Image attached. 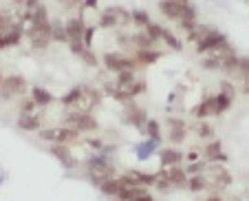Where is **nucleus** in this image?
Instances as JSON below:
<instances>
[{"mask_svg": "<svg viewBox=\"0 0 249 201\" xmlns=\"http://www.w3.org/2000/svg\"><path fill=\"white\" fill-rule=\"evenodd\" d=\"M86 170H89V177H90V181H93L95 186H99V183H104V181H108V179L117 177V170H115V166L110 164V159L104 157V155L90 157L89 161H86Z\"/></svg>", "mask_w": 249, "mask_h": 201, "instance_id": "obj_1", "label": "nucleus"}, {"mask_svg": "<svg viewBox=\"0 0 249 201\" xmlns=\"http://www.w3.org/2000/svg\"><path fill=\"white\" fill-rule=\"evenodd\" d=\"M132 22V14L126 9V7H119L113 5L108 9H104L102 16H99V29H115V27H124V24H130Z\"/></svg>", "mask_w": 249, "mask_h": 201, "instance_id": "obj_2", "label": "nucleus"}, {"mask_svg": "<svg viewBox=\"0 0 249 201\" xmlns=\"http://www.w3.org/2000/svg\"><path fill=\"white\" fill-rule=\"evenodd\" d=\"M64 126L75 128L80 133H95L99 128V122L95 120L90 113L84 111H75V108H69L64 115Z\"/></svg>", "mask_w": 249, "mask_h": 201, "instance_id": "obj_3", "label": "nucleus"}, {"mask_svg": "<svg viewBox=\"0 0 249 201\" xmlns=\"http://www.w3.org/2000/svg\"><path fill=\"white\" fill-rule=\"evenodd\" d=\"M38 135H40V140L49 141V144H69L71 146L80 140V131H75V128H71V126L40 128Z\"/></svg>", "mask_w": 249, "mask_h": 201, "instance_id": "obj_4", "label": "nucleus"}, {"mask_svg": "<svg viewBox=\"0 0 249 201\" xmlns=\"http://www.w3.org/2000/svg\"><path fill=\"white\" fill-rule=\"evenodd\" d=\"M24 36L29 38V42H31L33 49L42 51V49H47L49 44L53 42V38H51V22H47V24H27Z\"/></svg>", "mask_w": 249, "mask_h": 201, "instance_id": "obj_5", "label": "nucleus"}, {"mask_svg": "<svg viewBox=\"0 0 249 201\" xmlns=\"http://www.w3.org/2000/svg\"><path fill=\"white\" fill-rule=\"evenodd\" d=\"M102 62H104V66H106L108 71H113V73L128 71V69H130V71L139 69V66H137V62H135V58L128 56V53H122V51H108V53H104Z\"/></svg>", "mask_w": 249, "mask_h": 201, "instance_id": "obj_6", "label": "nucleus"}, {"mask_svg": "<svg viewBox=\"0 0 249 201\" xmlns=\"http://www.w3.org/2000/svg\"><path fill=\"white\" fill-rule=\"evenodd\" d=\"M29 84L22 75H7L2 78V84H0V98L2 100H14V98H22L27 93Z\"/></svg>", "mask_w": 249, "mask_h": 201, "instance_id": "obj_7", "label": "nucleus"}, {"mask_svg": "<svg viewBox=\"0 0 249 201\" xmlns=\"http://www.w3.org/2000/svg\"><path fill=\"white\" fill-rule=\"evenodd\" d=\"M122 120H124L126 124H130V126H135L137 131L143 133V126H146V122H148V113H146V108L137 106V104L130 100V102L124 104V115H122Z\"/></svg>", "mask_w": 249, "mask_h": 201, "instance_id": "obj_8", "label": "nucleus"}, {"mask_svg": "<svg viewBox=\"0 0 249 201\" xmlns=\"http://www.w3.org/2000/svg\"><path fill=\"white\" fill-rule=\"evenodd\" d=\"M102 104V93L93 86H82V93H80V100L73 108L75 111H84V113H90V108L99 106Z\"/></svg>", "mask_w": 249, "mask_h": 201, "instance_id": "obj_9", "label": "nucleus"}, {"mask_svg": "<svg viewBox=\"0 0 249 201\" xmlns=\"http://www.w3.org/2000/svg\"><path fill=\"white\" fill-rule=\"evenodd\" d=\"M225 40H227V36H225V33H223V31H218V29H214V31H212V33H207V36L203 38L201 42H196V44H194V47H196V53H198V56H205L207 51H212V49H214V47H218V44H221V42H225Z\"/></svg>", "mask_w": 249, "mask_h": 201, "instance_id": "obj_10", "label": "nucleus"}, {"mask_svg": "<svg viewBox=\"0 0 249 201\" xmlns=\"http://www.w3.org/2000/svg\"><path fill=\"white\" fill-rule=\"evenodd\" d=\"M24 29H27V27H24V20L18 18V22L11 27V31L0 38V51H2V49H9V47L20 44V40H22V36H24Z\"/></svg>", "mask_w": 249, "mask_h": 201, "instance_id": "obj_11", "label": "nucleus"}, {"mask_svg": "<svg viewBox=\"0 0 249 201\" xmlns=\"http://www.w3.org/2000/svg\"><path fill=\"white\" fill-rule=\"evenodd\" d=\"M161 175L172 183V188H188V173L181 166H168L161 168Z\"/></svg>", "mask_w": 249, "mask_h": 201, "instance_id": "obj_12", "label": "nucleus"}, {"mask_svg": "<svg viewBox=\"0 0 249 201\" xmlns=\"http://www.w3.org/2000/svg\"><path fill=\"white\" fill-rule=\"evenodd\" d=\"M168 126H170V135L168 140L172 144H181L188 135V124L181 120V117H168Z\"/></svg>", "mask_w": 249, "mask_h": 201, "instance_id": "obj_13", "label": "nucleus"}, {"mask_svg": "<svg viewBox=\"0 0 249 201\" xmlns=\"http://www.w3.org/2000/svg\"><path fill=\"white\" fill-rule=\"evenodd\" d=\"M64 27H66V33H69V42L71 40H82V38H84L86 22L82 16H71L69 20H64Z\"/></svg>", "mask_w": 249, "mask_h": 201, "instance_id": "obj_14", "label": "nucleus"}, {"mask_svg": "<svg viewBox=\"0 0 249 201\" xmlns=\"http://www.w3.org/2000/svg\"><path fill=\"white\" fill-rule=\"evenodd\" d=\"M49 153H51L55 159H60V164L64 166V168H71V166L75 164V161H73V153H71V146L69 144H51V146H49Z\"/></svg>", "mask_w": 249, "mask_h": 201, "instance_id": "obj_15", "label": "nucleus"}, {"mask_svg": "<svg viewBox=\"0 0 249 201\" xmlns=\"http://www.w3.org/2000/svg\"><path fill=\"white\" fill-rule=\"evenodd\" d=\"M132 58H135V62H137V66H150V64H155V62H159V58H161V51H157V49H139V51H135V53H130Z\"/></svg>", "mask_w": 249, "mask_h": 201, "instance_id": "obj_16", "label": "nucleus"}, {"mask_svg": "<svg viewBox=\"0 0 249 201\" xmlns=\"http://www.w3.org/2000/svg\"><path fill=\"white\" fill-rule=\"evenodd\" d=\"M159 161H161V168H168V166H179L183 161V153L177 148H159Z\"/></svg>", "mask_w": 249, "mask_h": 201, "instance_id": "obj_17", "label": "nucleus"}, {"mask_svg": "<svg viewBox=\"0 0 249 201\" xmlns=\"http://www.w3.org/2000/svg\"><path fill=\"white\" fill-rule=\"evenodd\" d=\"M157 150H159V144H157L155 140H150V137H146L141 144L135 146V155H137V159H139V161H148V159H150Z\"/></svg>", "mask_w": 249, "mask_h": 201, "instance_id": "obj_18", "label": "nucleus"}, {"mask_svg": "<svg viewBox=\"0 0 249 201\" xmlns=\"http://www.w3.org/2000/svg\"><path fill=\"white\" fill-rule=\"evenodd\" d=\"M212 177H210V186L212 188H227L231 186V175L227 173L221 166H212Z\"/></svg>", "mask_w": 249, "mask_h": 201, "instance_id": "obj_19", "label": "nucleus"}, {"mask_svg": "<svg viewBox=\"0 0 249 201\" xmlns=\"http://www.w3.org/2000/svg\"><path fill=\"white\" fill-rule=\"evenodd\" d=\"M18 128L20 131H27V133L40 131V117L33 115V113H20L18 115Z\"/></svg>", "mask_w": 249, "mask_h": 201, "instance_id": "obj_20", "label": "nucleus"}, {"mask_svg": "<svg viewBox=\"0 0 249 201\" xmlns=\"http://www.w3.org/2000/svg\"><path fill=\"white\" fill-rule=\"evenodd\" d=\"M223 144L218 140H214L212 141V144H207L205 146V150H203V153H205V159L207 161H221V164H225L227 161V155L223 153Z\"/></svg>", "mask_w": 249, "mask_h": 201, "instance_id": "obj_21", "label": "nucleus"}, {"mask_svg": "<svg viewBox=\"0 0 249 201\" xmlns=\"http://www.w3.org/2000/svg\"><path fill=\"white\" fill-rule=\"evenodd\" d=\"M192 115L196 117V120H205V117L216 115V108H214V95H212V98H205V100H203V102L192 111Z\"/></svg>", "mask_w": 249, "mask_h": 201, "instance_id": "obj_22", "label": "nucleus"}, {"mask_svg": "<svg viewBox=\"0 0 249 201\" xmlns=\"http://www.w3.org/2000/svg\"><path fill=\"white\" fill-rule=\"evenodd\" d=\"M185 7H179V5H174L172 0H159V11L165 16V18L170 20H179L181 14H183Z\"/></svg>", "mask_w": 249, "mask_h": 201, "instance_id": "obj_23", "label": "nucleus"}, {"mask_svg": "<svg viewBox=\"0 0 249 201\" xmlns=\"http://www.w3.org/2000/svg\"><path fill=\"white\" fill-rule=\"evenodd\" d=\"M31 100L38 104V106H49L55 98H53V93L51 91H47L44 86H33L31 89Z\"/></svg>", "mask_w": 249, "mask_h": 201, "instance_id": "obj_24", "label": "nucleus"}, {"mask_svg": "<svg viewBox=\"0 0 249 201\" xmlns=\"http://www.w3.org/2000/svg\"><path fill=\"white\" fill-rule=\"evenodd\" d=\"M150 192L146 190V186H130V188H124L119 192L117 199L119 201H130V199H141V197H148Z\"/></svg>", "mask_w": 249, "mask_h": 201, "instance_id": "obj_25", "label": "nucleus"}, {"mask_svg": "<svg viewBox=\"0 0 249 201\" xmlns=\"http://www.w3.org/2000/svg\"><path fill=\"white\" fill-rule=\"evenodd\" d=\"M146 89H148V84H146V80H132L130 84H126L124 89H119L124 95H128V98H137V95H141V93H146Z\"/></svg>", "mask_w": 249, "mask_h": 201, "instance_id": "obj_26", "label": "nucleus"}, {"mask_svg": "<svg viewBox=\"0 0 249 201\" xmlns=\"http://www.w3.org/2000/svg\"><path fill=\"white\" fill-rule=\"evenodd\" d=\"M155 44L157 42L143 29H141L139 33H132V47H135V51H139V49H155Z\"/></svg>", "mask_w": 249, "mask_h": 201, "instance_id": "obj_27", "label": "nucleus"}, {"mask_svg": "<svg viewBox=\"0 0 249 201\" xmlns=\"http://www.w3.org/2000/svg\"><path fill=\"white\" fill-rule=\"evenodd\" d=\"M97 188L102 190V195H106V197H119V192L124 190V186H122V181H119V177H113V179H108V181L99 183Z\"/></svg>", "mask_w": 249, "mask_h": 201, "instance_id": "obj_28", "label": "nucleus"}, {"mask_svg": "<svg viewBox=\"0 0 249 201\" xmlns=\"http://www.w3.org/2000/svg\"><path fill=\"white\" fill-rule=\"evenodd\" d=\"M51 38L55 42H62V44H69V33H66V27L62 20H51Z\"/></svg>", "mask_w": 249, "mask_h": 201, "instance_id": "obj_29", "label": "nucleus"}, {"mask_svg": "<svg viewBox=\"0 0 249 201\" xmlns=\"http://www.w3.org/2000/svg\"><path fill=\"white\" fill-rule=\"evenodd\" d=\"M188 188L192 192H203L210 188V179L205 177V175H188Z\"/></svg>", "mask_w": 249, "mask_h": 201, "instance_id": "obj_30", "label": "nucleus"}, {"mask_svg": "<svg viewBox=\"0 0 249 201\" xmlns=\"http://www.w3.org/2000/svg\"><path fill=\"white\" fill-rule=\"evenodd\" d=\"M214 29H216V27H212V24H201V22H196V27H194L192 31L188 33V40H190L192 44H196V42H201V40L207 36V33L214 31Z\"/></svg>", "mask_w": 249, "mask_h": 201, "instance_id": "obj_31", "label": "nucleus"}, {"mask_svg": "<svg viewBox=\"0 0 249 201\" xmlns=\"http://www.w3.org/2000/svg\"><path fill=\"white\" fill-rule=\"evenodd\" d=\"M18 22V18L16 16H11V11L7 9H0V38L5 36V33L11 31V27Z\"/></svg>", "mask_w": 249, "mask_h": 201, "instance_id": "obj_32", "label": "nucleus"}, {"mask_svg": "<svg viewBox=\"0 0 249 201\" xmlns=\"http://www.w3.org/2000/svg\"><path fill=\"white\" fill-rule=\"evenodd\" d=\"M143 133H146L150 140H155L157 144H161V140H163V135H161V124L157 122V120H148L146 126H143Z\"/></svg>", "mask_w": 249, "mask_h": 201, "instance_id": "obj_33", "label": "nucleus"}, {"mask_svg": "<svg viewBox=\"0 0 249 201\" xmlns=\"http://www.w3.org/2000/svg\"><path fill=\"white\" fill-rule=\"evenodd\" d=\"M161 42H165L170 49H172V51H181V49H183V44H181L179 38L174 36L170 29H165V27H163V31H161Z\"/></svg>", "mask_w": 249, "mask_h": 201, "instance_id": "obj_34", "label": "nucleus"}, {"mask_svg": "<svg viewBox=\"0 0 249 201\" xmlns=\"http://www.w3.org/2000/svg\"><path fill=\"white\" fill-rule=\"evenodd\" d=\"M130 175L141 183V186H155L159 173H141V170H130Z\"/></svg>", "mask_w": 249, "mask_h": 201, "instance_id": "obj_35", "label": "nucleus"}, {"mask_svg": "<svg viewBox=\"0 0 249 201\" xmlns=\"http://www.w3.org/2000/svg\"><path fill=\"white\" fill-rule=\"evenodd\" d=\"M80 93H82V86H73L71 91H66L64 95H62V100L60 102L64 104L66 108H73L77 104V100H80Z\"/></svg>", "mask_w": 249, "mask_h": 201, "instance_id": "obj_36", "label": "nucleus"}, {"mask_svg": "<svg viewBox=\"0 0 249 201\" xmlns=\"http://www.w3.org/2000/svg\"><path fill=\"white\" fill-rule=\"evenodd\" d=\"M231 102H234V100H231L230 95H225V93L214 95V108H216V115H223V113L231 106Z\"/></svg>", "mask_w": 249, "mask_h": 201, "instance_id": "obj_37", "label": "nucleus"}, {"mask_svg": "<svg viewBox=\"0 0 249 201\" xmlns=\"http://www.w3.org/2000/svg\"><path fill=\"white\" fill-rule=\"evenodd\" d=\"M132 14V22L137 24V27H141V29H146L148 24L152 22V18H150V14H148L146 9H132L130 11Z\"/></svg>", "mask_w": 249, "mask_h": 201, "instance_id": "obj_38", "label": "nucleus"}, {"mask_svg": "<svg viewBox=\"0 0 249 201\" xmlns=\"http://www.w3.org/2000/svg\"><path fill=\"white\" fill-rule=\"evenodd\" d=\"M135 78H137L135 71H130V69H128V71H119V73H117V80H115V86H117V89H124V86L130 84Z\"/></svg>", "mask_w": 249, "mask_h": 201, "instance_id": "obj_39", "label": "nucleus"}, {"mask_svg": "<svg viewBox=\"0 0 249 201\" xmlns=\"http://www.w3.org/2000/svg\"><path fill=\"white\" fill-rule=\"evenodd\" d=\"M117 44L124 49V51L135 53V47H132V36H130V33H117ZM130 53H128V56H130Z\"/></svg>", "mask_w": 249, "mask_h": 201, "instance_id": "obj_40", "label": "nucleus"}, {"mask_svg": "<svg viewBox=\"0 0 249 201\" xmlns=\"http://www.w3.org/2000/svg\"><path fill=\"white\" fill-rule=\"evenodd\" d=\"M143 31H146L148 36H150L152 40H155V42H161V31H163V27H161V24H157V22H150V24H148L146 29H143Z\"/></svg>", "mask_w": 249, "mask_h": 201, "instance_id": "obj_41", "label": "nucleus"}, {"mask_svg": "<svg viewBox=\"0 0 249 201\" xmlns=\"http://www.w3.org/2000/svg\"><path fill=\"white\" fill-rule=\"evenodd\" d=\"M80 60L84 62V64H89L90 69H95V66L99 64V60H97V56L93 53V49H84V53L80 56Z\"/></svg>", "mask_w": 249, "mask_h": 201, "instance_id": "obj_42", "label": "nucleus"}, {"mask_svg": "<svg viewBox=\"0 0 249 201\" xmlns=\"http://www.w3.org/2000/svg\"><path fill=\"white\" fill-rule=\"evenodd\" d=\"M249 73V58L247 56H238V66H236V73L238 78H243V75Z\"/></svg>", "mask_w": 249, "mask_h": 201, "instance_id": "obj_43", "label": "nucleus"}, {"mask_svg": "<svg viewBox=\"0 0 249 201\" xmlns=\"http://www.w3.org/2000/svg\"><path fill=\"white\" fill-rule=\"evenodd\" d=\"M194 131H196L198 137H214V128H212L210 124H205V122H198L196 126H194Z\"/></svg>", "mask_w": 249, "mask_h": 201, "instance_id": "obj_44", "label": "nucleus"}, {"mask_svg": "<svg viewBox=\"0 0 249 201\" xmlns=\"http://www.w3.org/2000/svg\"><path fill=\"white\" fill-rule=\"evenodd\" d=\"M205 168H207L205 161H198V159H196V161H192V164L185 168V173H188V175H201Z\"/></svg>", "mask_w": 249, "mask_h": 201, "instance_id": "obj_45", "label": "nucleus"}, {"mask_svg": "<svg viewBox=\"0 0 249 201\" xmlns=\"http://www.w3.org/2000/svg\"><path fill=\"white\" fill-rule=\"evenodd\" d=\"M60 2L66 11H84L82 9V2H84V0H60Z\"/></svg>", "mask_w": 249, "mask_h": 201, "instance_id": "obj_46", "label": "nucleus"}, {"mask_svg": "<svg viewBox=\"0 0 249 201\" xmlns=\"http://www.w3.org/2000/svg\"><path fill=\"white\" fill-rule=\"evenodd\" d=\"M93 36H95V27H86L84 38H82V42H84V47H86V49L93 47Z\"/></svg>", "mask_w": 249, "mask_h": 201, "instance_id": "obj_47", "label": "nucleus"}, {"mask_svg": "<svg viewBox=\"0 0 249 201\" xmlns=\"http://www.w3.org/2000/svg\"><path fill=\"white\" fill-rule=\"evenodd\" d=\"M221 93L230 95V98L234 100V98H236V89H234V84H230L227 80H223V82H221Z\"/></svg>", "mask_w": 249, "mask_h": 201, "instance_id": "obj_48", "label": "nucleus"}, {"mask_svg": "<svg viewBox=\"0 0 249 201\" xmlns=\"http://www.w3.org/2000/svg\"><path fill=\"white\" fill-rule=\"evenodd\" d=\"M20 108H22L20 113H33V108H38V104L29 98V100H22V102H20Z\"/></svg>", "mask_w": 249, "mask_h": 201, "instance_id": "obj_49", "label": "nucleus"}, {"mask_svg": "<svg viewBox=\"0 0 249 201\" xmlns=\"http://www.w3.org/2000/svg\"><path fill=\"white\" fill-rule=\"evenodd\" d=\"M86 144H89L93 150H97V153H102V150H104V146H106L102 140H95V137H89V140H86Z\"/></svg>", "mask_w": 249, "mask_h": 201, "instance_id": "obj_50", "label": "nucleus"}, {"mask_svg": "<svg viewBox=\"0 0 249 201\" xmlns=\"http://www.w3.org/2000/svg\"><path fill=\"white\" fill-rule=\"evenodd\" d=\"M82 9H97V0H84Z\"/></svg>", "mask_w": 249, "mask_h": 201, "instance_id": "obj_51", "label": "nucleus"}, {"mask_svg": "<svg viewBox=\"0 0 249 201\" xmlns=\"http://www.w3.org/2000/svg\"><path fill=\"white\" fill-rule=\"evenodd\" d=\"M243 91L249 95V73H247V75H243Z\"/></svg>", "mask_w": 249, "mask_h": 201, "instance_id": "obj_52", "label": "nucleus"}, {"mask_svg": "<svg viewBox=\"0 0 249 201\" xmlns=\"http://www.w3.org/2000/svg\"><path fill=\"white\" fill-rule=\"evenodd\" d=\"M174 5H179V7H188L190 5V0H172Z\"/></svg>", "mask_w": 249, "mask_h": 201, "instance_id": "obj_53", "label": "nucleus"}, {"mask_svg": "<svg viewBox=\"0 0 249 201\" xmlns=\"http://www.w3.org/2000/svg\"><path fill=\"white\" fill-rule=\"evenodd\" d=\"M188 159H190V161H196V159H198V153H190Z\"/></svg>", "mask_w": 249, "mask_h": 201, "instance_id": "obj_54", "label": "nucleus"}, {"mask_svg": "<svg viewBox=\"0 0 249 201\" xmlns=\"http://www.w3.org/2000/svg\"><path fill=\"white\" fill-rule=\"evenodd\" d=\"M205 201H223V199H221V197H218V195H212V197H207Z\"/></svg>", "mask_w": 249, "mask_h": 201, "instance_id": "obj_55", "label": "nucleus"}, {"mask_svg": "<svg viewBox=\"0 0 249 201\" xmlns=\"http://www.w3.org/2000/svg\"><path fill=\"white\" fill-rule=\"evenodd\" d=\"M130 201H155V199H152V197L148 195V197H141V199H130Z\"/></svg>", "mask_w": 249, "mask_h": 201, "instance_id": "obj_56", "label": "nucleus"}, {"mask_svg": "<svg viewBox=\"0 0 249 201\" xmlns=\"http://www.w3.org/2000/svg\"><path fill=\"white\" fill-rule=\"evenodd\" d=\"M2 181H5V177H2V175H0V183H2Z\"/></svg>", "mask_w": 249, "mask_h": 201, "instance_id": "obj_57", "label": "nucleus"}, {"mask_svg": "<svg viewBox=\"0 0 249 201\" xmlns=\"http://www.w3.org/2000/svg\"><path fill=\"white\" fill-rule=\"evenodd\" d=\"M0 84H2V73H0Z\"/></svg>", "mask_w": 249, "mask_h": 201, "instance_id": "obj_58", "label": "nucleus"}, {"mask_svg": "<svg viewBox=\"0 0 249 201\" xmlns=\"http://www.w3.org/2000/svg\"><path fill=\"white\" fill-rule=\"evenodd\" d=\"M247 2H249V0H247Z\"/></svg>", "mask_w": 249, "mask_h": 201, "instance_id": "obj_59", "label": "nucleus"}]
</instances>
